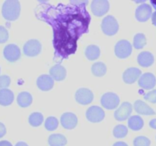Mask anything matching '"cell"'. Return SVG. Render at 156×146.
Segmentation results:
<instances>
[{"label":"cell","instance_id":"30bf717a","mask_svg":"<svg viewBox=\"0 0 156 146\" xmlns=\"http://www.w3.org/2000/svg\"><path fill=\"white\" fill-rule=\"evenodd\" d=\"M133 106L129 102H123L114 113V117L118 121H124L129 118L132 113Z\"/></svg>","mask_w":156,"mask_h":146},{"label":"cell","instance_id":"52a82bcc","mask_svg":"<svg viewBox=\"0 0 156 146\" xmlns=\"http://www.w3.org/2000/svg\"><path fill=\"white\" fill-rule=\"evenodd\" d=\"M105 113L98 106H91L86 111V118L91 123H99L105 119Z\"/></svg>","mask_w":156,"mask_h":146},{"label":"cell","instance_id":"44dd1931","mask_svg":"<svg viewBox=\"0 0 156 146\" xmlns=\"http://www.w3.org/2000/svg\"><path fill=\"white\" fill-rule=\"evenodd\" d=\"M32 98L31 94L27 91H23L18 94V97H17V103L21 107H27L29 106L32 103Z\"/></svg>","mask_w":156,"mask_h":146},{"label":"cell","instance_id":"7c38bea8","mask_svg":"<svg viewBox=\"0 0 156 146\" xmlns=\"http://www.w3.org/2000/svg\"><path fill=\"white\" fill-rule=\"evenodd\" d=\"M60 123L62 127L66 129H73L77 126L78 118L73 113H64L60 118Z\"/></svg>","mask_w":156,"mask_h":146},{"label":"cell","instance_id":"74e56055","mask_svg":"<svg viewBox=\"0 0 156 146\" xmlns=\"http://www.w3.org/2000/svg\"><path fill=\"white\" fill-rule=\"evenodd\" d=\"M15 146H28V144L24 141H18V143H16Z\"/></svg>","mask_w":156,"mask_h":146},{"label":"cell","instance_id":"f35d334b","mask_svg":"<svg viewBox=\"0 0 156 146\" xmlns=\"http://www.w3.org/2000/svg\"><path fill=\"white\" fill-rule=\"evenodd\" d=\"M150 3H151V5L153 6L154 9H155L156 10V1H155V0H151Z\"/></svg>","mask_w":156,"mask_h":146},{"label":"cell","instance_id":"cb8c5ba5","mask_svg":"<svg viewBox=\"0 0 156 146\" xmlns=\"http://www.w3.org/2000/svg\"><path fill=\"white\" fill-rule=\"evenodd\" d=\"M91 71L94 76L101 77L104 76L107 72V66L104 62H95L91 66Z\"/></svg>","mask_w":156,"mask_h":146},{"label":"cell","instance_id":"4316f807","mask_svg":"<svg viewBox=\"0 0 156 146\" xmlns=\"http://www.w3.org/2000/svg\"><path fill=\"white\" fill-rule=\"evenodd\" d=\"M128 133V129L124 125H117L114 128L113 134L114 136L117 138H121L126 137Z\"/></svg>","mask_w":156,"mask_h":146},{"label":"cell","instance_id":"ba28073f","mask_svg":"<svg viewBox=\"0 0 156 146\" xmlns=\"http://www.w3.org/2000/svg\"><path fill=\"white\" fill-rule=\"evenodd\" d=\"M91 8L95 16L101 17L108 13L110 9V3L107 0H94L91 2Z\"/></svg>","mask_w":156,"mask_h":146},{"label":"cell","instance_id":"ab89813d","mask_svg":"<svg viewBox=\"0 0 156 146\" xmlns=\"http://www.w3.org/2000/svg\"><path fill=\"white\" fill-rule=\"evenodd\" d=\"M0 71H1V68H0Z\"/></svg>","mask_w":156,"mask_h":146},{"label":"cell","instance_id":"1f68e13d","mask_svg":"<svg viewBox=\"0 0 156 146\" xmlns=\"http://www.w3.org/2000/svg\"><path fill=\"white\" fill-rule=\"evenodd\" d=\"M144 98L148 101L151 103H156V90H152V91L148 92L146 95L144 96Z\"/></svg>","mask_w":156,"mask_h":146},{"label":"cell","instance_id":"8fae6325","mask_svg":"<svg viewBox=\"0 0 156 146\" xmlns=\"http://www.w3.org/2000/svg\"><path fill=\"white\" fill-rule=\"evenodd\" d=\"M140 87L146 90L152 89L156 85V78L152 73L146 72L143 74L138 80Z\"/></svg>","mask_w":156,"mask_h":146},{"label":"cell","instance_id":"d6a6232c","mask_svg":"<svg viewBox=\"0 0 156 146\" xmlns=\"http://www.w3.org/2000/svg\"><path fill=\"white\" fill-rule=\"evenodd\" d=\"M6 134V128L3 123H0V138L4 136Z\"/></svg>","mask_w":156,"mask_h":146},{"label":"cell","instance_id":"ffe728a7","mask_svg":"<svg viewBox=\"0 0 156 146\" xmlns=\"http://www.w3.org/2000/svg\"><path fill=\"white\" fill-rule=\"evenodd\" d=\"M50 146H64L67 144V139L62 134H52L48 138Z\"/></svg>","mask_w":156,"mask_h":146},{"label":"cell","instance_id":"4dcf8cb0","mask_svg":"<svg viewBox=\"0 0 156 146\" xmlns=\"http://www.w3.org/2000/svg\"><path fill=\"white\" fill-rule=\"evenodd\" d=\"M9 39V32L3 26H0V43H4Z\"/></svg>","mask_w":156,"mask_h":146},{"label":"cell","instance_id":"277c9868","mask_svg":"<svg viewBox=\"0 0 156 146\" xmlns=\"http://www.w3.org/2000/svg\"><path fill=\"white\" fill-rule=\"evenodd\" d=\"M101 103L107 109H114L120 103V97L117 94L107 92L101 98Z\"/></svg>","mask_w":156,"mask_h":146},{"label":"cell","instance_id":"ac0fdd59","mask_svg":"<svg viewBox=\"0 0 156 146\" xmlns=\"http://www.w3.org/2000/svg\"><path fill=\"white\" fill-rule=\"evenodd\" d=\"M134 109L137 113L142 114V115H155V110L141 100H136L134 103Z\"/></svg>","mask_w":156,"mask_h":146},{"label":"cell","instance_id":"603a6c76","mask_svg":"<svg viewBox=\"0 0 156 146\" xmlns=\"http://www.w3.org/2000/svg\"><path fill=\"white\" fill-rule=\"evenodd\" d=\"M85 54L88 60H96L100 56V48L96 45H89L85 49Z\"/></svg>","mask_w":156,"mask_h":146},{"label":"cell","instance_id":"e0dca14e","mask_svg":"<svg viewBox=\"0 0 156 146\" xmlns=\"http://www.w3.org/2000/svg\"><path fill=\"white\" fill-rule=\"evenodd\" d=\"M155 58L153 54L149 51H143L137 56V62L139 65L143 67H149L154 63Z\"/></svg>","mask_w":156,"mask_h":146},{"label":"cell","instance_id":"7a4b0ae2","mask_svg":"<svg viewBox=\"0 0 156 146\" xmlns=\"http://www.w3.org/2000/svg\"><path fill=\"white\" fill-rule=\"evenodd\" d=\"M101 30L104 33L108 36L116 34L119 30V24L117 19L112 15L105 17L101 22Z\"/></svg>","mask_w":156,"mask_h":146},{"label":"cell","instance_id":"f1b7e54d","mask_svg":"<svg viewBox=\"0 0 156 146\" xmlns=\"http://www.w3.org/2000/svg\"><path fill=\"white\" fill-rule=\"evenodd\" d=\"M151 141L146 136H138L134 139V146H150Z\"/></svg>","mask_w":156,"mask_h":146},{"label":"cell","instance_id":"83f0119b","mask_svg":"<svg viewBox=\"0 0 156 146\" xmlns=\"http://www.w3.org/2000/svg\"><path fill=\"white\" fill-rule=\"evenodd\" d=\"M58 125H59V121L54 116H50L47 118L45 123H44V126H45L46 129H47L48 131H53L56 129Z\"/></svg>","mask_w":156,"mask_h":146},{"label":"cell","instance_id":"9c48e42d","mask_svg":"<svg viewBox=\"0 0 156 146\" xmlns=\"http://www.w3.org/2000/svg\"><path fill=\"white\" fill-rule=\"evenodd\" d=\"M3 55L9 62H16L21 57V50H20L19 47L15 44H9V45L5 46V47L4 48Z\"/></svg>","mask_w":156,"mask_h":146},{"label":"cell","instance_id":"5bb4252c","mask_svg":"<svg viewBox=\"0 0 156 146\" xmlns=\"http://www.w3.org/2000/svg\"><path fill=\"white\" fill-rule=\"evenodd\" d=\"M142 75V71L138 68L131 67L125 70L123 74V82L126 84H133L139 80Z\"/></svg>","mask_w":156,"mask_h":146},{"label":"cell","instance_id":"d4e9b609","mask_svg":"<svg viewBox=\"0 0 156 146\" xmlns=\"http://www.w3.org/2000/svg\"><path fill=\"white\" fill-rule=\"evenodd\" d=\"M28 122L32 126L37 127V126H41L43 122H44V116L41 113L34 112L29 116Z\"/></svg>","mask_w":156,"mask_h":146},{"label":"cell","instance_id":"4fadbf2b","mask_svg":"<svg viewBox=\"0 0 156 146\" xmlns=\"http://www.w3.org/2000/svg\"><path fill=\"white\" fill-rule=\"evenodd\" d=\"M151 15H152V7L146 3L140 5L136 10V18L141 22L148 21Z\"/></svg>","mask_w":156,"mask_h":146},{"label":"cell","instance_id":"3957f363","mask_svg":"<svg viewBox=\"0 0 156 146\" xmlns=\"http://www.w3.org/2000/svg\"><path fill=\"white\" fill-rule=\"evenodd\" d=\"M133 47L126 40H121L117 43L114 47L115 55L120 59H126L132 53Z\"/></svg>","mask_w":156,"mask_h":146},{"label":"cell","instance_id":"9a60e30c","mask_svg":"<svg viewBox=\"0 0 156 146\" xmlns=\"http://www.w3.org/2000/svg\"><path fill=\"white\" fill-rule=\"evenodd\" d=\"M37 85L41 91H50L54 85V80L50 75H41L37 78Z\"/></svg>","mask_w":156,"mask_h":146},{"label":"cell","instance_id":"8992f818","mask_svg":"<svg viewBox=\"0 0 156 146\" xmlns=\"http://www.w3.org/2000/svg\"><path fill=\"white\" fill-rule=\"evenodd\" d=\"M75 98H76V101L80 104L87 105L92 102L93 99H94V94H93L92 91L88 88H82L76 91Z\"/></svg>","mask_w":156,"mask_h":146},{"label":"cell","instance_id":"d6986e66","mask_svg":"<svg viewBox=\"0 0 156 146\" xmlns=\"http://www.w3.org/2000/svg\"><path fill=\"white\" fill-rule=\"evenodd\" d=\"M14 94L11 90L8 88L0 89V105L2 106H9L13 102Z\"/></svg>","mask_w":156,"mask_h":146},{"label":"cell","instance_id":"484cf974","mask_svg":"<svg viewBox=\"0 0 156 146\" xmlns=\"http://www.w3.org/2000/svg\"><path fill=\"white\" fill-rule=\"evenodd\" d=\"M146 45V37L144 33H136L133 38V47L137 50H140V49H143Z\"/></svg>","mask_w":156,"mask_h":146},{"label":"cell","instance_id":"5b68a950","mask_svg":"<svg viewBox=\"0 0 156 146\" xmlns=\"http://www.w3.org/2000/svg\"><path fill=\"white\" fill-rule=\"evenodd\" d=\"M42 49L41 42L37 40L32 39L27 41L23 47V52L24 54L30 57H34L40 54Z\"/></svg>","mask_w":156,"mask_h":146},{"label":"cell","instance_id":"f546056e","mask_svg":"<svg viewBox=\"0 0 156 146\" xmlns=\"http://www.w3.org/2000/svg\"><path fill=\"white\" fill-rule=\"evenodd\" d=\"M11 83V78L6 75L0 76V89H4L8 88Z\"/></svg>","mask_w":156,"mask_h":146},{"label":"cell","instance_id":"7402d4cb","mask_svg":"<svg viewBox=\"0 0 156 146\" xmlns=\"http://www.w3.org/2000/svg\"><path fill=\"white\" fill-rule=\"evenodd\" d=\"M144 126V121L140 116H132L128 120V126L133 131H139Z\"/></svg>","mask_w":156,"mask_h":146},{"label":"cell","instance_id":"8d00e7d4","mask_svg":"<svg viewBox=\"0 0 156 146\" xmlns=\"http://www.w3.org/2000/svg\"><path fill=\"white\" fill-rule=\"evenodd\" d=\"M152 22L154 25L156 26V11L152 15Z\"/></svg>","mask_w":156,"mask_h":146},{"label":"cell","instance_id":"836d02e7","mask_svg":"<svg viewBox=\"0 0 156 146\" xmlns=\"http://www.w3.org/2000/svg\"><path fill=\"white\" fill-rule=\"evenodd\" d=\"M149 126L152 129H156V119H153V120H150L149 122Z\"/></svg>","mask_w":156,"mask_h":146},{"label":"cell","instance_id":"6da1fadb","mask_svg":"<svg viewBox=\"0 0 156 146\" xmlns=\"http://www.w3.org/2000/svg\"><path fill=\"white\" fill-rule=\"evenodd\" d=\"M21 12V5L16 0H8L2 5V14L7 21H13L18 18Z\"/></svg>","mask_w":156,"mask_h":146},{"label":"cell","instance_id":"e575fe53","mask_svg":"<svg viewBox=\"0 0 156 146\" xmlns=\"http://www.w3.org/2000/svg\"><path fill=\"white\" fill-rule=\"evenodd\" d=\"M0 146H12V144L9 141L4 140V141H0Z\"/></svg>","mask_w":156,"mask_h":146},{"label":"cell","instance_id":"d590c367","mask_svg":"<svg viewBox=\"0 0 156 146\" xmlns=\"http://www.w3.org/2000/svg\"><path fill=\"white\" fill-rule=\"evenodd\" d=\"M113 146H128V144L124 141H117V142L114 143Z\"/></svg>","mask_w":156,"mask_h":146},{"label":"cell","instance_id":"2e32d148","mask_svg":"<svg viewBox=\"0 0 156 146\" xmlns=\"http://www.w3.org/2000/svg\"><path fill=\"white\" fill-rule=\"evenodd\" d=\"M66 69L64 68V66L59 64L53 65L50 69V75L53 78V80L57 82L63 81L66 77Z\"/></svg>","mask_w":156,"mask_h":146}]
</instances>
